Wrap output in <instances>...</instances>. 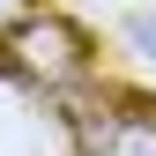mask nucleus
<instances>
[{"label": "nucleus", "mask_w": 156, "mask_h": 156, "mask_svg": "<svg viewBox=\"0 0 156 156\" xmlns=\"http://www.w3.org/2000/svg\"><path fill=\"white\" fill-rule=\"evenodd\" d=\"M134 45H149V52H156V15H134Z\"/></svg>", "instance_id": "f257e3e1"}, {"label": "nucleus", "mask_w": 156, "mask_h": 156, "mask_svg": "<svg viewBox=\"0 0 156 156\" xmlns=\"http://www.w3.org/2000/svg\"><path fill=\"white\" fill-rule=\"evenodd\" d=\"M15 8H23V0H0V23H8V15H15Z\"/></svg>", "instance_id": "f03ea898"}]
</instances>
